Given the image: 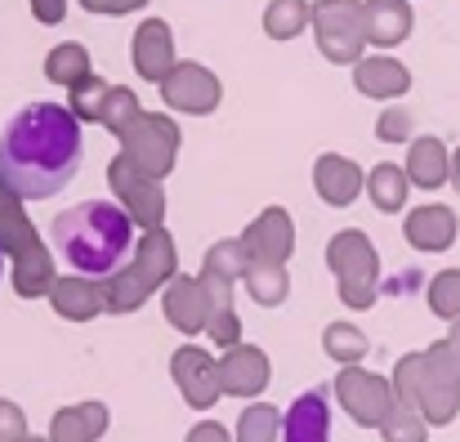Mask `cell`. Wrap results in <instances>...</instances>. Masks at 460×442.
Returning <instances> with one entry per match:
<instances>
[{
	"label": "cell",
	"instance_id": "1",
	"mask_svg": "<svg viewBox=\"0 0 460 442\" xmlns=\"http://www.w3.org/2000/svg\"><path fill=\"white\" fill-rule=\"evenodd\" d=\"M81 126L58 103H27L0 130V179L22 201L58 197L81 170Z\"/></svg>",
	"mask_w": 460,
	"mask_h": 442
},
{
	"label": "cell",
	"instance_id": "2",
	"mask_svg": "<svg viewBox=\"0 0 460 442\" xmlns=\"http://www.w3.org/2000/svg\"><path fill=\"white\" fill-rule=\"evenodd\" d=\"M54 255L81 278H112L135 255V224L112 201H81L49 228Z\"/></svg>",
	"mask_w": 460,
	"mask_h": 442
},
{
	"label": "cell",
	"instance_id": "3",
	"mask_svg": "<svg viewBox=\"0 0 460 442\" xmlns=\"http://www.w3.org/2000/svg\"><path fill=\"white\" fill-rule=\"evenodd\" d=\"M282 442H331V402L322 389H308L291 402L282 420Z\"/></svg>",
	"mask_w": 460,
	"mask_h": 442
}]
</instances>
